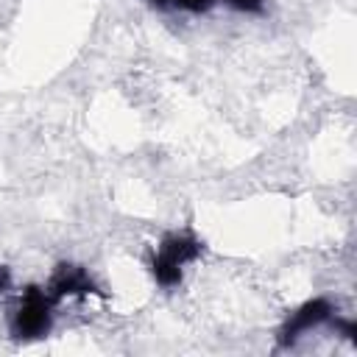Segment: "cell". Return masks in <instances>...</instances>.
<instances>
[{"label": "cell", "instance_id": "1", "mask_svg": "<svg viewBox=\"0 0 357 357\" xmlns=\"http://www.w3.org/2000/svg\"><path fill=\"white\" fill-rule=\"evenodd\" d=\"M201 254V243L190 234H167L159 245V254L153 257V279L162 287H173L181 282V268L192 262Z\"/></svg>", "mask_w": 357, "mask_h": 357}, {"label": "cell", "instance_id": "2", "mask_svg": "<svg viewBox=\"0 0 357 357\" xmlns=\"http://www.w3.org/2000/svg\"><path fill=\"white\" fill-rule=\"evenodd\" d=\"M50 296L39 287H28L14 318H11V332L20 340H36L50 332Z\"/></svg>", "mask_w": 357, "mask_h": 357}, {"label": "cell", "instance_id": "3", "mask_svg": "<svg viewBox=\"0 0 357 357\" xmlns=\"http://www.w3.org/2000/svg\"><path fill=\"white\" fill-rule=\"evenodd\" d=\"M332 318V304L326 298H312V301H304L287 321L284 326L279 329V346H293L304 332L321 326L324 321Z\"/></svg>", "mask_w": 357, "mask_h": 357}, {"label": "cell", "instance_id": "4", "mask_svg": "<svg viewBox=\"0 0 357 357\" xmlns=\"http://www.w3.org/2000/svg\"><path fill=\"white\" fill-rule=\"evenodd\" d=\"M92 290H95V284L86 276V271L81 265H70V262H61L56 268V273L50 276V284H47V296L53 301L64 298V296H86Z\"/></svg>", "mask_w": 357, "mask_h": 357}, {"label": "cell", "instance_id": "5", "mask_svg": "<svg viewBox=\"0 0 357 357\" xmlns=\"http://www.w3.org/2000/svg\"><path fill=\"white\" fill-rule=\"evenodd\" d=\"M229 8L243 11V14H262L265 11V0H223Z\"/></svg>", "mask_w": 357, "mask_h": 357}, {"label": "cell", "instance_id": "6", "mask_svg": "<svg viewBox=\"0 0 357 357\" xmlns=\"http://www.w3.org/2000/svg\"><path fill=\"white\" fill-rule=\"evenodd\" d=\"M170 6L184 8V11H192V14H201V11H209L215 6V0H173Z\"/></svg>", "mask_w": 357, "mask_h": 357}, {"label": "cell", "instance_id": "7", "mask_svg": "<svg viewBox=\"0 0 357 357\" xmlns=\"http://www.w3.org/2000/svg\"><path fill=\"white\" fill-rule=\"evenodd\" d=\"M332 326L343 335V337H349V340H357V324L354 321H346V318H332Z\"/></svg>", "mask_w": 357, "mask_h": 357}, {"label": "cell", "instance_id": "8", "mask_svg": "<svg viewBox=\"0 0 357 357\" xmlns=\"http://www.w3.org/2000/svg\"><path fill=\"white\" fill-rule=\"evenodd\" d=\"M6 287H8V271H6L3 265H0V293H3Z\"/></svg>", "mask_w": 357, "mask_h": 357}]
</instances>
